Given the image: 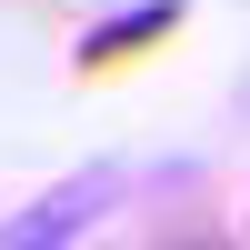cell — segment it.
Masks as SVG:
<instances>
[{
    "label": "cell",
    "instance_id": "1",
    "mask_svg": "<svg viewBox=\"0 0 250 250\" xmlns=\"http://www.w3.org/2000/svg\"><path fill=\"white\" fill-rule=\"evenodd\" d=\"M180 20H190V10H180V0H140V10H120V20H100V30L90 40H80V70H130V60L140 50H160V40H180Z\"/></svg>",
    "mask_w": 250,
    "mask_h": 250
}]
</instances>
